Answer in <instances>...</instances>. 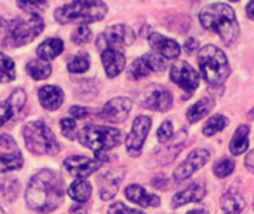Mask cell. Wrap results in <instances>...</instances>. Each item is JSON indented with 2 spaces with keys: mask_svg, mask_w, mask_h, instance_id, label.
<instances>
[{
  "mask_svg": "<svg viewBox=\"0 0 254 214\" xmlns=\"http://www.w3.org/2000/svg\"><path fill=\"white\" fill-rule=\"evenodd\" d=\"M125 197L131 201L135 203L141 207H158L161 204L159 197L153 195V194H147L144 191V188H141L140 185H131L125 189Z\"/></svg>",
  "mask_w": 254,
  "mask_h": 214,
  "instance_id": "cell-20",
  "label": "cell"
},
{
  "mask_svg": "<svg viewBox=\"0 0 254 214\" xmlns=\"http://www.w3.org/2000/svg\"><path fill=\"white\" fill-rule=\"evenodd\" d=\"M101 156L103 155H97V158H86V156H79V155L70 156L64 161V167L71 176L83 179L95 173L101 167V164L107 161Z\"/></svg>",
  "mask_w": 254,
  "mask_h": 214,
  "instance_id": "cell-12",
  "label": "cell"
},
{
  "mask_svg": "<svg viewBox=\"0 0 254 214\" xmlns=\"http://www.w3.org/2000/svg\"><path fill=\"white\" fill-rule=\"evenodd\" d=\"M64 197L63 179L52 170L39 171L28 183L25 201L28 207L39 213H51L61 203Z\"/></svg>",
  "mask_w": 254,
  "mask_h": 214,
  "instance_id": "cell-1",
  "label": "cell"
},
{
  "mask_svg": "<svg viewBox=\"0 0 254 214\" xmlns=\"http://www.w3.org/2000/svg\"><path fill=\"white\" fill-rule=\"evenodd\" d=\"M92 37V33L89 30L88 25H79L73 34H71V40L76 43V45H83V43H88Z\"/></svg>",
  "mask_w": 254,
  "mask_h": 214,
  "instance_id": "cell-36",
  "label": "cell"
},
{
  "mask_svg": "<svg viewBox=\"0 0 254 214\" xmlns=\"http://www.w3.org/2000/svg\"><path fill=\"white\" fill-rule=\"evenodd\" d=\"M91 192H92L91 185L86 180H83V179L74 180L70 185V188H68L70 198L74 200V201H77V203H86L91 198Z\"/></svg>",
  "mask_w": 254,
  "mask_h": 214,
  "instance_id": "cell-28",
  "label": "cell"
},
{
  "mask_svg": "<svg viewBox=\"0 0 254 214\" xmlns=\"http://www.w3.org/2000/svg\"><path fill=\"white\" fill-rule=\"evenodd\" d=\"M186 214H207V212L202 210V209H199V210H192V212H189V213Z\"/></svg>",
  "mask_w": 254,
  "mask_h": 214,
  "instance_id": "cell-44",
  "label": "cell"
},
{
  "mask_svg": "<svg viewBox=\"0 0 254 214\" xmlns=\"http://www.w3.org/2000/svg\"><path fill=\"white\" fill-rule=\"evenodd\" d=\"M152 127V119L149 116H138L135 118L131 133L127 137V150L131 156H140L141 150H143V144L146 142V137L150 131Z\"/></svg>",
  "mask_w": 254,
  "mask_h": 214,
  "instance_id": "cell-11",
  "label": "cell"
},
{
  "mask_svg": "<svg viewBox=\"0 0 254 214\" xmlns=\"http://www.w3.org/2000/svg\"><path fill=\"white\" fill-rule=\"evenodd\" d=\"M156 137H158L159 143H162V144L167 143V142L173 137V124H171V121H165V122L159 127Z\"/></svg>",
  "mask_w": 254,
  "mask_h": 214,
  "instance_id": "cell-38",
  "label": "cell"
},
{
  "mask_svg": "<svg viewBox=\"0 0 254 214\" xmlns=\"http://www.w3.org/2000/svg\"><path fill=\"white\" fill-rule=\"evenodd\" d=\"M210 161V152L205 149H195L193 152L189 153V156L176 168L174 171V179L177 182H183L189 179L195 171L202 168L207 162Z\"/></svg>",
  "mask_w": 254,
  "mask_h": 214,
  "instance_id": "cell-14",
  "label": "cell"
},
{
  "mask_svg": "<svg viewBox=\"0 0 254 214\" xmlns=\"http://www.w3.org/2000/svg\"><path fill=\"white\" fill-rule=\"evenodd\" d=\"M138 103L141 107H146L150 110L167 112L173 106V94L165 86L152 83L143 89V92L138 97Z\"/></svg>",
  "mask_w": 254,
  "mask_h": 214,
  "instance_id": "cell-9",
  "label": "cell"
},
{
  "mask_svg": "<svg viewBox=\"0 0 254 214\" xmlns=\"http://www.w3.org/2000/svg\"><path fill=\"white\" fill-rule=\"evenodd\" d=\"M51 71H52L51 64L46 61H42V60H33L27 64V73L36 80H43V79L49 77Z\"/></svg>",
  "mask_w": 254,
  "mask_h": 214,
  "instance_id": "cell-30",
  "label": "cell"
},
{
  "mask_svg": "<svg viewBox=\"0 0 254 214\" xmlns=\"http://www.w3.org/2000/svg\"><path fill=\"white\" fill-rule=\"evenodd\" d=\"M247 15L254 19V1H250L249 4H247Z\"/></svg>",
  "mask_w": 254,
  "mask_h": 214,
  "instance_id": "cell-43",
  "label": "cell"
},
{
  "mask_svg": "<svg viewBox=\"0 0 254 214\" xmlns=\"http://www.w3.org/2000/svg\"><path fill=\"white\" fill-rule=\"evenodd\" d=\"M101 61L109 77H116L125 67V54L119 49H104L101 52Z\"/></svg>",
  "mask_w": 254,
  "mask_h": 214,
  "instance_id": "cell-19",
  "label": "cell"
},
{
  "mask_svg": "<svg viewBox=\"0 0 254 214\" xmlns=\"http://www.w3.org/2000/svg\"><path fill=\"white\" fill-rule=\"evenodd\" d=\"M45 22L39 15H28L25 18H15L9 22L0 21V42L18 48L30 43L43 31Z\"/></svg>",
  "mask_w": 254,
  "mask_h": 214,
  "instance_id": "cell-3",
  "label": "cell"
},
{
  "mask_svg": "<svg viewBox=\"0 0 254 214\" xmlns=\"http://www.w3.org/2000/svg\"><path fill=\"white\" fill-rule=\"evenodd\" d=\"M22 137L27 149L34 155H55L60 152V143L42 121L28 122L22 128Z\"/></svg>",
  "mask_w": 254,
  "mask_h": 214,
  "instance_id": "cell-7",
  "label": "cell"
},
{
  "mask_svg": "<svg viewBox=\"0 0 254 214\" xmlns=\"http://www.w3.org/2000/svg\"><path fill=\"white\" fill-rule=\"evenodd\" d=\"M198 40L196 39H193V37H189L188 40H186V43H185V49L189 52V54H192L193 52V49H196L198 48Z\"/></svg>",
  "mask_w": 254,
  "mask_h": 214,
  "instance_id": "cell-41",
  "label": "cell"
},
{
  "mask_svg": "<svg viewBox=\"0 0 254 214\" xmlns=\"http://www.w3.org/2000/svg\"><path fill=\"white\" fill-rule=\"evenodd\" d=\"M216 106V101L211 97H202L199 101H196L189 110H188V121L189 122H198L204 119Z\"/></svg>",
  "mask_w": 254,
  "mask_h": 214,
  "instance_id": "cell-23",
  "label": "cell"
},
{
  "mask_svg": "<svg viewBox=\"0 0 254 214\" xmlns=\"http://www.w3.org/2000/svg\"><path fill=\"white\" fill-rule=\"evenodd\" d=\"M77 139L82 146L91 149L95 155H101L121 144L122 133L106 125H88L79 131Z\"/></svg>",
  "mask_w": 254,
  "mask_h": 214,
  "instance_id": "cell-6",
  "label": "cell"
},
{
  "mask_svg": "<svg viewBox=\"0 0 254 214\" xmlns=\"http://www.w3.org/2000/svg\"><path fill=\"white\" fill-rule=\"evenodd\" d=\"M60 127H61V133L64 137L73 140L76 137V122L73 119H68V118H64L60 121Z\"/></svg>",
  "mask_w": 254,
  "mask_h": 214,
  "instance_id": "cell-37",
  "label": "cell"
},
{
  "mask_svg": "<svg viewBox=\"0 0 254 214\" xmlns=\"http://www.w3.org/2000/svg\"><path fill=\"white\" fill-rule=\"evenodd\" d=\"M0 214H4V213H3V210H1V209H0Z\"/></svg>",
  "mask_w": 254,
  "mask_h": 214,
  "instance_id": "cell-45",
  "label": "cell"
},
{
  "mask_svg": "<svg viewBox=\"0 0 254 214\" xmlns=\"http://www.w3.org/2000/svg\"><path fill=\"white\" fill-rule=\"evenodd\" d=\"M222 209L225 214H241L246 209V200L237 192H228L222 198Z\"/></svg>",
  "mask_w": 254,
  "mask_h": 214,
  "instance_id": "cell-27",
  "label": "cell"
},
{
  "mask_svg": "<svg viewBox=\"0 0 254 214\" xmlns=\"http://www.w3.org/2000/svg\"><path fill=\"white\" fill-rule=\"evenodd\" d=\"M170 77L177 86H180V88H183V89H186L189 92L195 91L198 88V85H199V74L186 61L174 63L173 67H171Z\"/></svg>",
  "mask_w": 254,
  "mask_h": 214,
  "instance_id": "cell-13",
  "label": "cell"
},
{
  "mask_svg": "<svg viewBox=\"0 0 254 214\" xmlns=\"http://www.w3.org/2000/svg\"><path fill=\"white\" fill-rule=\"evenodd\" d=\"M107 6L103 1H71L68 4H64L57 9L55 19L60 24H68V22H95L106 16Z\"/></svg>",
  "mask_w": 254,
  "mask_h": 214,
  "instance_id": "cell-5",
  "label": "cell"
},
{
  "mask_svg": "<svg viewBox=\"0 0 254 214\" xmlns=\"http://www.w3.org/2000/svg\"><path fill=\"white\" fill-rule=\"evenodd\" d=\"M234 168H235V162L232 159H222L214 165V174L219 179H225L232 174Z\"/></svg>",
  "mask_w": 254,
  "mask_h": 214,
  "instance_id": "cell-35",
  "label": "cell"
},
{
  "mask_svg": "<svg viewBox=\"0 0 254 214\" xmlns=\"http://www.w3.org/2000/svg\"><path fill=\"white\" fill-rule=\"evenodd\" d=\"M64 43L61 39H48L37 48V57L42 61H51L63 52Z\"/></svg>",
  "mask_w": 254,
  "mask_h": 214,
  "instance_id": "cell-24",
  "label": "cell"
},
{
  "mask_svg": "<svg viewBox=\"0 0 254 214\" xmlns=\"http://www.w3.org/2000/svg\"><path fill=\"white\" fill-rule=\"evenodd\" d=\"M18 7H21L28 15H40L46 7V1H18Z\"/></svg>",
  "mask_w": 254,
  "mask_h": 214,
  "instance_id": "cell-34",
  "label": "cell"
},
{
  "mask_svg": "<svg viewBox=\"0 0 254 214\" xmlns=\"http://www.w3.org/2000/svg\"><path fill=\"white\" fill-rule=\"evenodd\" d=\"M149 43L150 46L156 51V54L165 57V58H177L182 52L180 49V45L173 40V39H168L162 34H158V33H152L149 36Z\"/></svg>",
  "mask_w": 254,
  "mask_h": 214,
  "instance_id": "cell-18",
  "label": "cell"
},
{
  "mask_svg": "<svg viewBox=\"0 0 254 214\" xmlns=\"http://www.w3.org/2000/svg\"><path fill=\"white\" fill-rule=\"evenodd\" d=\"M125 176V168H113L107 173H104L100 179V197L103 201H109L112 200L119 186H121V182Z\"/></svg>",
  "mask_w": 254,
  "mask_h": 214,
  "instance_id": "cell-17",
  "label": "cell"
},
{
  "mask_svg": "<svg viewBox=\"0 0 254 214\" xmlns=\"http://www.w3.org/2000/svg\"><path fill=\"white\" fill-rule=\"evenodd\" d=\"M25 100H27L25 91L21 88H16L7 97V100L0 103V127L4 125L7 121H10L12 118H15L19 113V110L25 104Z\"/></svg>",
  "mask_w": 254,
  "mask_h": 214,
  "instance_id": "cell-16",
  "label": "cell"
},
{
  "mask_svg": "<svg viewBox=\"0 0 254 214\" xmlns=\"http://www.w3.org/2000/svg\"><path fill=\"white\" fill-rule=\"evenodd\" d=\"M70 115L74 118V119H83L88 116V109L85 107H80V106H73L70 109Z\"/></svg>",
  "mask_w": 254,
  "mask_h": 214,
  "instance_id": "cell-40",
  "label": "cell"
},
{
  "mask_svg": "<svg viewBox=\"0 0 254 214\" xmlns=\"http://www.w3.org/2000/svg\"><path fill=\"white\" fill-rule=\"evenodd\" d=\"M199 19L204 28L217 33L226 45L234 43L240 36L237 15L229 4L211 3L201 10Z\"/></svg>",
  "mask_w": 254,
  "mask_h": 214,
  "instance_id": "cell-2",
  "label": "cell"
},
{
  "mask_svg": "<svg viewBox=\"0 0 254 214\" xmlns=\"http://www.w3.org/2000/svg\"><path fill=\"white\" fill-rule=\"evenodd\" d=\"M246 167L254 173V150H252L249 155H247V158H246Z\"/></svg>",
  "mask_w": 254,
  "mask_h": 214,
  "instance_id": "cell-42",
  "label": "cell"
},
{
  "mask_svg": "<svg viewBox=\"0 0 254 214\" xmlns=\"http://www.w3.org/2000/svg\"><path fill=\"white\" fill-rule=\"evenodd\" d=\"M131 107L132 101L128 97H116L103 107L101 118L110 124H121L128 118Z\"/></svg>",
  "mask_w": 254,
  "mask_h": 214,
  "instance_id": "cell-15",
  "label": "cell"
},
{
  "mask_svg": "<svg viewBox=\"0 0 254 214\" xmlns=\"http://www.w3.org/2000/svg\"><path fill=\"white\" fill-rule=\"evenodd\" d=\"M109 214H144L138 210L129 209L127 206H124L122 203H115L109 207Z\"/></svg>",
  "mask_w": 254,
  "mask_h": 214,
  "instance_id": "cell-39",
  "label": "cell"
},
{
  "mask_svg": "<svg viewBox=\"0 0 254 214\" xmlns=\"http://www.w3.org/2000/svg\"><path fill=\"white\" fill-rule=\"evenodd\" d=\"M198 64L204 79L213 86L223 85L231 74V66L225 52L214 45H207L199 51Z\"/></svg>",
  "mask_w": 254,
  "mask_h": 214,
  "instance_id": "cell-4",
  "label": "cell"
},
{
  "mask_svg": "<svg viewBox=\"0 0 254 214\" xmlns=\"http://www.w3.org/2000/svg\"><path fill=\"white\" fill-rule=\"evenodd\" d=\"M207 194V189L204 185L201 183H195V185H190L189 188H186L185 191L179 192L174 198H173V209H179L182 206H186L189 203H196V201H201Z\"/></svg>",
  "mask_w": 254,
  "mask_h": 214,
  "instance_id": "cell-22",
  "label": "cell"
},
{
  "mask_svg": "<svg viewBox=\"0 0 254 214\" xmlns=\"http://www.w3.org/2000/svg\"><path fill=\"white\" fill-rule=\"evenodd\" d=\"M67 69L70 73H85L89 69V57L86 54H79L68 63Z\"/></svg>",
  "mask_w": 254,
  "mask_h": 214,
  "instance_id": "cell-33",
  "label": "cell"
},
{
  "mask_svg": "<svg viewBox=\"0 0 254 214\" xmlns=\"http://www.w3.org/2000/svg\"><path fill=\"white\" fill-rule=\"evenodd\" d=\"M228 124H229V121H228L226 116H223V115H216V116L210 118V119L207 121V124L204 125V134L210 137V136H213V134H216V133L225 130V128L228 127Z\"/></svg>",
  "mask_w": 254,
  "mask_h": 214,
  "instance_id": "cell-32",
  "label": "cell"
},
{
  "mask_svg": "<svg viewBox=\"0 0 254 214\" xmlns=\"http://www.w3.org/2000/svg\"><path fill=\"white\" fill-rule=\"evenodd\" d=\"M24 164V159L19 150L13 153H0V173H9L19 170Z\"/></svg>",
  "mask_w": 254,
  "mask_h": 214,
  "instance_id": "cell-29",
  "label": "cell"
},
{
  "mask_svg": "<svg viewBox=\"0 0 254 214\" xmlns=\"http://www.w3.org/2000/svg\"><path fill=\"white\" fill-rule=\"evenodd\" d=\"M165 60L159 54H144L141 58L132 61L128 69V76L132 80H138L149 76L152 71H162L165 70Z\"/></svg>",
  "mask_w": 254,
  "mask_h": 214,
  "instance_id": "cell-10",
  "label": "cell"
},
{
  "mask_svg": "<svg viewBox=\"0 0 254 214\" xmlns=\"http://www.w3.org/2000/svg\"><path fill=\"white\" fill-rule=\"evenodd\" d=\"M249 133H250V128L247 125H240L237 128V131L231 140V144H229L231 153L234 156L243 155L249 149Z\"/></svg>",
  "mask_w": 254,
  "mask_h": 214,
  "instance_id": "cell-26",
  "label": "cell"
},
{
  "mask_svg": "<svg viewBox=\"0 0 254 214\" xmlns=\"http://www.w3.org/2000/svg\"><path fill=\"white\" fill-rule=\"evenodd\" d=\"M39 101L43 109L48 110H57L63 101H64V94L63 89L54 85H46L39 89Z\"/></svg>",
  "mask_w": 254,
  "mask_h": 214,
  "instance_id": "cell-21",
  "label": "cell"
},
{
  "mask_svg": "<svg viewBox=\"0 0 254 214\" xmlns=\"http://www.w3.org/2000/svg\"><path fill=\"white\" fill-rule=\"evenodd\" d=\"M186 137H188V134H186V131H185V130L179 131V134L176 136V139H174L173 144H168L164 150H161V152H159V156H158L159 164H168V162H171V161L176 158V155L183 149Z\"/></svg>",
  "mask_w": 254,
  "mask_h": 214,
  "instance_id": "cell-25",
  "label": "cell"
},
{
  "mask_svg": "<svg viewBox=\"0 0 254 214\" xmlns=\"http://www.w3.org/2000/svg\"><path fill=\"white\" fill-rule=\"evenodd\" d=\"M13 79H15V64L7 55L0 52V82L7 83Z\"/></svg>",
  "mask_w": 254,
  "mask_h": 214,
  "instance_id": "cell-31",
  "label": "cell"
},
{
  "mask_svg": "<svg viewBox=\"0 0 254 214\" xmlns=\"http://www.w3.org/2000/svg\"><path fill=\"white\" fill-rule=\"evenodd\" d=\"M134 40H135V34L129 27L124 24H116V25H110L109 28H106V31L98 36L97 46L98 49H101V52L109 48L122 51L124 46L132 45Z\"/></svg>",
  "mask_w": 254,
  "mask_h": 214,
  "instance_id": "cell-8",
  "label": "cell"
}]
</instances>
